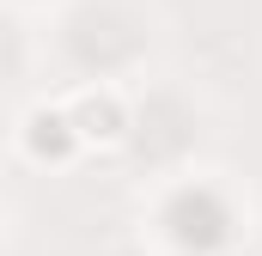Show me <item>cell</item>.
Here are the masks:
<instances>
[{
    "mask_svg": "<svg viewBox=\"0 0 262 256\" xmlns=\"http://www.w3.org/2000/svg\"><path fill=\"white\" fill-rule=\"evenodd\" d=\"M73 134H79V146H98V153H110V146H122L128 140V104H122V92L116 86H79L73 98L61 104Z\"/></svg>",
    "mask_w": 262,
    "mask_h": 256,
    "instance_id": "1",
    "label": "cell"
},
{
    "mask_svg": "<svg viewBox=\"0 0 262 256\" xmlns=\"http://www.w3.org/2000/svg\"><path fill=\"white\" fill-rule=\"evenodd\" d=\"M18 146H25L31 165H67V159L85 153L61 104H37V110H25V122H18Z\"/></svg>",
    "mask_w": 262,
    "mask_h": 256,
    "instance_id": "2",
    "label": "cell"
},
{
    "mask_svg": "<svg viewBox=\"0 0 262 256\" xmlns=\"http://www.w3.org/2000/svg\"><path fill=\"white\" fill-rule=\"evenodd\" d=\"M226 256H244V250H226Z\"/></svg>",
    "mask_w": 262,
    "mask_h": 256,
    "instance_id": "3",
    "label": "cell"
}]
</instances>
